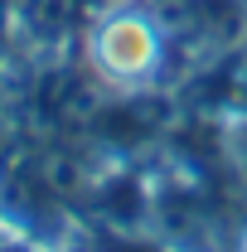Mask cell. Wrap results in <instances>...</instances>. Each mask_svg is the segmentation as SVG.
Listing matches in <instances>:
<instances>
[{"label":"cell","instance_id":"1","mask_svg":"<svg viewBox=\"0 0 247 252\" xmlns=\"http://www.w3.org/2000/svg\"><path fill=\"white\" fill-rule=\"evenodd\" d=\"M97 59L107 63V73H117V78H141L160 59V34L146 20H136V15H117L97 34Z\"/></svg>","mask_w":247,"mask_h":252},{"label":"cell","instance_id":"2","mask_svg":"<svg viewBox=\"0 0 247 252\" xmlns=\"http://www.w3.org/2000/svg\"><path fill=\"white\" fill-rule=\"evenodd\" d=\"M102 214L117 223H141L151 214V199H146V189L136 185L131 175H117L112 185L102 189Z\"/></svg>","mask_w":247,"mask_h":252}]
</instances>
